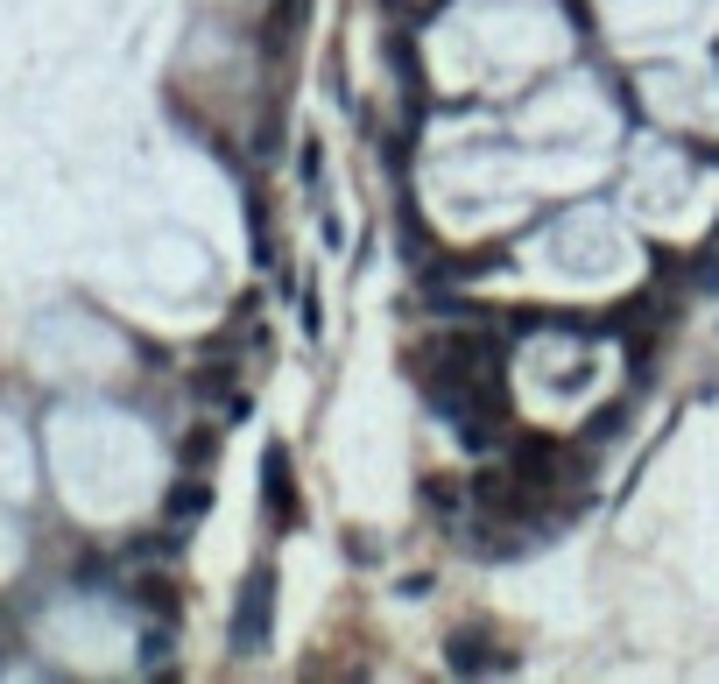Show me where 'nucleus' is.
Segmentation results:
<instances>
[{
	"label": "nucleus",
	"mask_w": 719,
	"mask_h": 684,
	"mask_svg": "<svg viewBox=\"0 0 719 684\" xmlns=\"http://www.w3.org/2000/svg\"><path fill=\"white\" fill-rule=\"evenodd\" d=\"M163 516L177 522V529H191L198 516H212V480H177V487H170V501H163Z\"/></svg>",
	"instance_id": "obj_6"
},
{
	"label": "nucleus",
	"mask_w": 719,
	"mask_h": 684,
	"mask_svg": "<svg viewBox=\"0 0 719 684\" xmlns=\"http://www.w3.org/2000/svg\"><path fill=\"white\" fill-rule=\"evenodd\" d=\"M134 600L148 607V614H163V621H177V593H170V579H142L134 585Z\"/></svg>",
	"instance_id": "obj_8"
},
{
	"label": "nucleus",
	"mask_w": 719,
	"mask_h": 684,
	"mask_svg": "<svg viewBox=\"0 0 719 684\" xmlns=\"http://www.w3.org/2000/svg\"><path fill=\"white\" fill-rule=\"evenodd\" d=\"M142 671H170V621L142 635Z\"/></svg>",
	"instance_id": "obj_9"
},
{
	"label": "nucleus",
	"mask_w": 719,
	"mask_h": 684,
	"mask_svg": "<svg viewBox=\"0 0 719 684\" xmlns=\"http://www.w3.org/2000/svg\"><path fill=\"white\" fill-rule=\"evenodd\" d=\"M691 282H698V290H719V255H706V261H698V269H691Z\"/></svg>",
	"instance_id": "obj_11"
},
{
	"label": "nucleus",
	"mask_w": 719,
	"mask_h": 684,
	"mask_svg": "<svg viewBox=\"0 0 719 684\" xmlns=\"http://www.w3.org/2000/svg\"><path fill=\"white\" fill-rule=\"evenodd\" d=\"M297 169H304V191H318V169H325V156H318V142L304 135V156H297Z\"/></svg>",
	"instance_id": "obj_10"
},
{
	"label": "nucleus",
	"mask_w": 719,
	"mask_h": 684,
	"mask_svg": "<svg viewBox=\"0 0 719 684\" xmlns=\"http://www.w3.org/2000/svg\"><path fill=\"white\" fill-rule=\"evenodd\" d=\"M304 14H310V0H276V14L261 22V50H276V56H283V50L304 35Z\"/></svg>",
	"instance_id": "obj_5"
},
{
	"label": "nucleus",
	"mask_w": 719,
	"mask_h": 684,
	"mask_svg": "<svg viewBox=\"0 0 719 684\" xmlns=\"http://www.w3.org/2000/svg\"><path fill=\"white\" fill-rule=\"evenodd\" d=\"M444 663H452L459 677H480V671H509V656H494V635L487 629H459L444 642Z\"/></svg>",
	"instance_id": "obj_3"
},
{
	"label": "nucleus",
	"mask_w": 719,
	"mask_h": 684,
	"mask_svg": "<svg viewBox=\"0 0 719 684\" xmlns=\"http://www.w3.org/2000/svg\"><path fill=\"white\" fill-rule=\"evenodd\" d=\"M628 410H635V403H614V410H593V424H586V445H607V438H620V431H628Z\"/></svg>",
	"instance_id": "obj_7"
},
{
	"label": "nucleus",
	"mask_w": 719,
	"mask_h": 684,
	"mask_svg": "<svg viewBox=\"0 0 719 684\" xmlns=\"http://www.w3.org/2000/svg\"><path fill=\"white\" fill-rule=\"evenodd\" d=\"M268 635H276V572L268 564H255V572L240 579V600H233V656H261L268 650Z\"/></svg>",
	"instance_id": "obj_1"
},
{
	"label": "nucleus",
	"mask_w": 719,
	"mask_h": 684,
	"mask_svg": "<svg viewBox=\"0 0 719 684\" xmlns=\"http://www.w3.org/2000/svg\"><path fill=\"white\" fill-rule=\"evenodd\" d=\"M261 508L276 516V529L297 522V480H289V445L261 452Z\"/></svg>",
	"instance_id": "obj_2"
},
{
	"label": "nucleus",
	"mask_w": 719,
	"mask_h": 684,
	"mask_svg": "<svg viewBox=\"0 0 719 684\" xmlns=\"http://www.w3.org/2000/svg\"><path fill=\"white\" fill-rule=\"evenodd\" d=\"M381 50H388V64H396V85H402V100H410V121H423V71H417V50H410V35H402V29H388V35H381Z\"/></svg>",
	"instance_id": "obj_4"
},
{
	"label": "nucleus",
	"mask_w": 719,
	"mask_h": 684,
	"mask_svg": "<svg viewBox=\"0 0 719 684\" xmlns=\"http://www.w3.org/2000/svg\"><path fill=\"white\" fill-rule=\"evenodd\" d=\"M388 8H396V14H402V0H388Z\"/></svg>",
	"instance_id": "obj_12"
}]
</instances>
